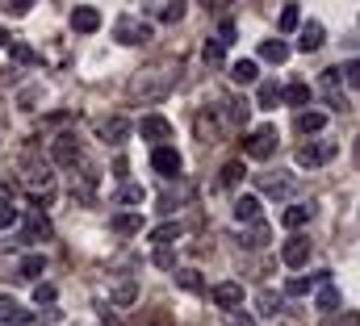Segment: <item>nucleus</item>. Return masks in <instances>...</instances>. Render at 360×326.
<instances>
[{
  "label": "nucleus",
  "mask_w": 360,
  "mask_h": 326,
  "mask_svg": "<svg viewBox=\"0 0 360 326\" xmlns=\"http://www.w3.org/2000/svg\"><path fill=\"white\" fill-rule=\"evenodd\" d=\"M168 92H172V76H164V67H160V80H151V72H139L130 80V96L134 100H160Z\"/></svg>",
  "instance_id": "1"
},
{
  "label": "nucleus",
  "mask_w": 360,
  "mask_h": 326,
  "mask_svg": "<svg viewBox=\"0 0 360 326\" xmlns=\"http://www.w3.org/2000/svg\"><path fill=\"white\" fill-rule=\"evenodd\" d=\"M272 151H276V126H272V122L256 126V130L243 138V155H248V159H269Z\"/></svg>",
  "instance_id": "2"
},
{
  "label": "nucleus",
  "mask_w": 360,
  "mask_h": 326,
  "mask_svg": "<svg viewBox=\"0 0 360 326\" xmlns=\"http://www.w3.org/2000/svg\"><path fill=\"white\" fill-rule=\"evenodd\" d=\"M113 38H117L122 46H143V42H151V25L139 21V17H122V21L113 25Z\"/></svg>",
  "instance_id": "3"
},
{
  "label": "nucleus",
  "mask_w": 360,
  "mask_h": 326,
  "mask_svg": "<svg viewBox=\"0 0 360 326\" xmlns=\"http://www.w3.org/2000/svg\"><path fill=\"white\" fill-rule=\"evenodd\" d=\"M139 134H143L147 143L168 147V138H172V122H168V117H160V113H147V117L139 122Z\"/></svg>",
  "instance_id": "4"
},
{
  "label": "nucleus",
  "mask_w": 360,
  "mask_h": 326,
  "mask_svg": "<svg viewBox=\"0 0 360 326\" xmlns=\"http://www.w3.org/2000/svg\"><path fill=\"white\" fill-rule=\"evenodd\" d=\"M51 159L59 163V167H76L80 163V138L76 134H59L51 143Z\"/></svg>",
  "instance_id": "5"
},
{
  "label": "nucleus",
  "mask_w": 360,
  "mask_h": 326,
  "mask_svg": "<svg viewBox=\"0 0 360 326\" xmlns=\"http://www.w3.org/2000/svg\"><path fill=\"white\" fill-rule=\"evenodd\" d=\"M335 143H306V147H297V163L302 167H323V163L335 159Z\"/></svg>",
  "instance_id": "6"
},
{
  "label": "nucleus",
  "mask_w": 360,
  "mask_h": 326,
  "mask_svg": "<svg viewBox=\"0 0 360 326\" xmlns=\"http://www.w3.org/2000/svg\"><path fill=\"white\" fill-rule=\"evenodd\" d=\"M210 301L218 310H235V306H243V285L239 280H222V285L210 289Z\"/></svg>",
  "instance_id": "7"
},
{
  "label": "nucleus",
  "mask_w": 360,
  "mask_h": 326,
  "mask_svg": "<svg viewBox=\"0 0 360 326\" xmlns=\"http://www.w3.org/2000/svg\"><path fill=\"white\" fill-rule=\"evenodd\" d=\"M310 259V239H302V235H289L285 247H281V263L285 268H302Z\"/></svg>",
  "instance_id": "8"
},
{
  "label": "nucleus",
  "mask_w": 360,
  "mask_h": 326,
  "mask_svg": "<svg viewBox=\"0 0 360 326\" xmlns=\"http://www.w3.org/2000/svg\"><path fill=\"white\" fill-rule=\"evenodd\" d=\"M151 167H155L160 176H168V180H172V176H180L184 159H180L176 147H155V151H151Z\"/></svg>",
  "instance_id": "9"
},
{
  "label": "nucleus",
  "mask_w": 360,
  "mask_h": 326,
  "mask_svg": "<svg viewBox=\"0 0 360 326\" xmlns=\"http://www.w3.org/2000/svg\"><path fill=\"white\" fill-rule=\"evenodd\" d=\"M30 322H34V314L21 301H13V297L0 293V326H30Z\"/></svg>",
  "instance_id": "10"
},
{
  "label": "nucleus",
  "mask_w": 360,
  "mask_h": 326,
  "mask_svg": "<svg viewBox=\"0 0 360 326\" xmlns=\"http://www.w3.org/2000/svg\"><path fill=\"white\" fill-rule=\"evenodd\" d=\"M323 285H331V272H314V276H293V280L285 285V293H289V297H306L310 289H323Z\"/></svg>",
  "instance_id": "11"
},
{
  "label": "nucleus",
  "mask_w": 360,
  "mask_h": 326,
  "mask_svg": "<svg viewBox=\"0 0 360 326\" xmlns=\"http://www.w3.org/2000/svg\"><path fill=\"white\" fill-rule=\"evenodd\" d=\"M72 30H76V34H96V30H101V13H96L92 4H76V8H72Z\"/></svg>",
  "instance_id": "12"
},
{
  "label": "nucleus",
  "mask_w": 360,
  "mask_h": 326,
  "mask_svg": "<svg viewBox=\"0 0 360 326\" xmlns=\"http://www.w3.org/2000/svg\"><path fill=\"white\" fill-rule=\"evenodd\" d=\"M323 38H327V30H323L319 21H306L302 34H297V51H302V55H314V51L323 46Z\"/></svg>",
  "instance_id": "13"
},
{
  "label": "nucleus",
  "mask_w": 360,
  "mask_h": 326,
  "mask_svg": "<svg viewBox=\"0 0 360 326\" xmlns=\"http://www.w3.org/2000/svg\"><path fill=\"white\" fill-rule=\"evenodd\" d=\"M101 138H105L109 147H122V143L130 138V122H126V117H105V122H101Z\"/></svg>",
  "instance_id": "14"
},
{
  "label": "nucleus",
  "mask_w": 360,
  "mask_h": 326,
  "mask_svg": "<svg viewBox=\"0 0 360 326\" xmlns=\"http://www.w3.org/2000/svg\"><path fill=\"white\" fill-rule=\"evenodd\" d=\"M310 218H314V205H302V201H297V205H285V209H281V226H285V230H302V226H306Z\"/></svg>",
  "instance_id": "15"
},
{
  "label": "nucleus",
  "mask_w": 360,
  "mask_h": 326,
  "mask_svg": "<svg viewBox=\"0 0 360 326\" xmlns=\"http://www.w3.org/2000/svg\"><path fill=\"white\" fill-rule=\"evenodd\" d=\"M235 222H248V226H256V222H260V197L243 193V197L235 201Z\"/></svg>",
  "instance_id": "16"
},
{
  "label": "nucleus",
  "mask_w": 360,
  "mask_h": 326,
  "mask_svg": "<svg viewBox=\"0 0 360 326\" xmlns=\"http://www.w3.org/2000/svg\"><path fill=\"white\" fill-rule=\"evenodd\" d=\"M25 243H34V239H51V218L38 209V214H30L25 218V235H21Z\"/></svg>",
  "instance_id": "17"
},
{
  "label": "nucleus",
  "mask_w": 360,
  "mask_h": 326,
  "mask_svg": "<svg viewBox=\"0 0 360 326\" xmlns=\"http://www.w3.org/2000/svg\"><path fill=\"white\" fill-rule=\"evenodd\" d=\"M260 188H264L269 197H289V193H293V180H289L285 171H269V176H260Z\"/></svg>",
  "instance_id": "18"
},
{
  "label": "nucleus",
  "mask_w": 360,
  "mask_h": 326,
  "mask_svg": "<svg viewBox=\"0 0 360 326\" xmlns=\"http://www.w3.org/2000/svg\"><path fill=\"white\" fill-rule=\"evenodd\" d=\"M256 310H260V318H276V314L285 310V297L272 293V289H260V293H256Z\"/></svg>",
  "instance_id": "19"
},
{
  "label": "nucleus",
  "mask_w": 360,
  "mask_h": 326,
  "mask_svg": "<svg viewBox=\"0 0 360 326\" xmlns=\"http://www.w3.org/2000/svg\"><path fill=\"white\" fill-rule=\"evenodd\" d=\"M323 126H327V113H319V109L297 113V134H323Z\"/></svg>",
  "instance_id": "20"
},
{
  "label": "nucleus",
  "mask_w": 360,
  "mask_h": 326,
  "mask_svg": "<svg viewBox=\"0 0 360 326\" xmlns=\"http://www.w3.org/2000/svg\"><path fill=\"white\" fill-rule=\"evenodd\" d=\"M117 235H134V230H143V214L139 209H126V214H113V222H109Z\"/></svg>",
  "instance_id": "21"
},
{
  "label": "nucleus",
  "mask_w": 360,
  "mask_h": 326,
  "mask_svg": "<svg viewBox=\"0 0 360 326\" xmlns=\"http://www.w3.org/2000/svg\"><path fill=\"white\" fill-rule=\"evenodd\" d=\"M281 100L285 105H293V109H306L310 105V84H289V88H281Z\"/></svg>",
  "instance_id": "22"
},
{
  "label": "nucleus",
  "mask_w": 360,
  "mask_h": 326,
  "mask_svg": "<svg viewBox=\"0 0 360 326\" xmlns=\"http://www.w3.org/2000/svg\"><path fill=\"white\" fill-rule=\"evenodd\" d=\"M172 276H176V285L184 289V293H197V297L205 293V280H201V272H193V268H176Z\"/></svg>",
  "instance_id": "23"
},
{
  "label": "nucleus",
  "mask_w": 360,
  "mask_h": 326,
  "mask_svg": "<svg viewBox=\"0 0 360 326\" xmlns=\"http://www.w3.org/2000/svg\"><path fill=\"white\" fill-rule=\"evenodd\" d=\"M281 105V84L276 80H264L260 92H256V109H276Z\"/></svg>",
  "instance_id": "24"
},
{
  "label": "nucleus",
  "mask_w": 360,
  "mask_h": 326,
  "mask_svg": "<svg viewBox=\"0 0 360 326\" xmlns=\"http://www.w3.org/2000/svg\"><path fill=\"white\" fill-rule=\"evenodd\" d=\"M256 76H260L256 59H239V63H231V80L235 84H256Z\"/></svg>",
  "instance_id": "25"
},
{
  "label": "nucleus",
  "mask_w": 360,
  "mask_h": 326,
  "mask_svg": "<svg viewBox=\"0 0 360 326\" xmlns=\"http://www.w3.org/2000/svg\"><path fill=\"white\" fill-rule=\"evenodd\" d=\"M314 310L335 314V310H340V289H335V285H323V289H319V297H314Z\"/></svg>",
  "instance_id": "26"
},
{
  "label": "nucleus",
  "mask_w": 360,
  "mask_h": 326,
  "mask_svg": "<svg viewBox=\"0 0 360 326\" xmlns=\"http://www.w3.org/2000/svg\"><path fill=\"white\" fill-rule=\"evenodd\" d=\"M8 55H13V63H21V67H34V63H38V51H34L30 42H8Z\"/></svg>",
  "instance_id": "27"
},
{
  "label": "nucleus",
  "mask_w": 360,
  "mask_h": 326,
  "mask_svg": "<svg viewBox=\"0 0 360 326\" xmlns=\"http://www.w3.org/2000/svg\"><path fill=\"white\" fill-rule=\"evenodd\" d=\"M42 272H46V255H38V251H34V255H25V259H21V280H38Z\"/></svg>",
  "instance_id": "28"
},
{
  "label": "nucleus",
  "mask_w": 360,
  "mask_h": 326,
  "mask_svg": "<svg viewBox=\"0 0 360 326\" xmlns=\"http://www.w3.org/2000/svg\"><path fill=\"white\" fill-rule=\"evenodd\" d=\"M147 239H151L155 247H172V239H180V222H164V226H155Z\"/></svg>",
  "instance_id": "29"
},
{
  "label": "nucleus",
  "mask_w": 360,
  "mask_h": 326,
  "mask_svg": "<svg viewBox=\"0 0 360 326\" xmlns=\"http://www.w3.org/2000/svg\"><path fill=\"white\" fill-rule=\"evenodd\" d=\"M260 59H269V63H285V59H289V46H285L281 38H272V42H260Z\"/></svg>",
  "instance_id": "30"
},
{
  "label": "nucleus",
  "mask_w": 360,
  "mask_h": 326,
  "mask_svg": "<svg viewBox=\"0 0 360 326\" xmlns=\"http://www.w3.org/2000/svg\"><path fill=\"white\" fill-rule=\"evenodd\" d=\"M201 59H205V67H222V63H226V46L210 38V42L201 46Z\"/></svg>",
  "instance_id": "31"
},
{
  "label": "nucleus",
  "mask_w": 360,
  "mask_h": 326,
  "mask_svg": "<svg viewBox=\"0 0 360 326\" xmlns=\"http://www.w3.org/2000/svg\"><path fill=\"white\" fill-rule=\"evenodd\" d=\"M297 8H302V4H285V8H281V21H276V25H281V34H289V30H297V25H302V13H297Z\"/></svg>",
  "instance_id": "32"
},
{
  "label": "nucleus",
  "mask_w": 360,
  "mask_h": 326,
  "mask_svg": "<svg viewBox=\"0 0 360 326\" xmlns=\"http://www.w3.org/2000/svg\"><path fill=\"white\" fill-rule=\"evenodd\" d=\"M155 268H164V272H176V251L172 247H155Z\"/></svg>",
  "instance_id": "33"
},
{
  "label": "nucleus",
  "mask_w": 360,
  "mask_h": 326,
  "mask_svg": "<svg viewBox=\"0 0 360 326\" xmlns=\"http://www.w3.org/2000/svg\"><path fill=\"white\" fill-rule=\"evenodd\" d=\"M243 176H248V171H243V163H239V159L226 163V167H222V188H235V184H239Z\"/></svg>",
  "instance_id": "34"
},
{
  "label": "nucleus",
  "mask_w": 360,
  "mask_h": 326,
  "mask_svg": "<svg viewBox=\"0 0 360 326\" xmlns=\"http://www.w3.org/2000/svg\"><path fill=\"white\" fill-rule=\"evenodd\" d=\"M117 201H122V205H143V201H147V193H143L139 184H126V188L117 193Z\"/></svg>",
  "instance_id": "35"
},
{
  "label": "nucleus",
  "mask_w": 360,
  "mask_h": 326,
  "mask_svg": "<svg viewBox=\"0 0 360 326\" xmlns=\"http://www.w3.org/2000/svg\"><path fill=\"white\" fill-rule=\"evenodd\" d=\"M113 301H117V306H130V301H134V280H122V285L113 289Z\"/></svg>",
  "instance_id": "36"
},
{
  "label": "nucleus",
  "mask_w": 360,
  "mask_h": 326,
  "mask_svg": "<svg viewBox=\"0 0 360 326\" xmlns=\"http://www.w3.org/2000/svg\"><path fill=\"white\" fill-rule=\"evenodd\" d=\"M34 306H55V285H34Z\"/></svg>",
  "instance_id": "37"
},
{
  "label": "nucleus",
  "mask_w": 360,
  "mask_h": 326,
  "mask_svg": "<svg viewBox=\"0 0 360 326\" xmlns=\"http://www.w3.org/2000/svg\"><path fill=\"white\" fill-rule=\"evenodd\" d=\"M155 17H160V21H180V17H184V4H160V13H155Z\"/></svg>",
  "instance_id": "38"
},
{
  "label": "nucleus",
  "mask_w": 360,
  "mask_h": 326,
  "mask_svg": "<svg viewBox=\"0 0 360 326\" xmlns=\"http://www.w3.org/2000/svg\"><path fill=\"white\" fill-rule=\"evenodd\" d=\"M344 72V80H348V88H360V59H352L348 67H340Z\"/></svg>",
  "instance_id": "39"
},
{
  "label": "nucleus",
  "mask_w": 360,
  "mask_h": 326,
  "mask_svg": "<svg viewBox=\"0 0 360 326\" xmlns=\"http://www.w3.org/2000/svg\"><path fill=\"white\" fill-rule=\"evenodd\" d=\"M269 243V226H264V222H256V226H252V243L248 247H264Z\"/></svg>",
  "instance_id": "40"
},
{
  "label": "nucleus",
  "mask_w": 360,
  "mask_h": 326,
  "mask_svg": "<svg viewBox=\"0 0 360 326\" xmlns=\"http://www.w3.org/2000/svg\"><path fill=\"white\" fill-rule=\"evenodd\" d=\"M13 226H17V209L4 205V209H0V230H13Z\"/></svg>",
  "instance_id": "41"
},
{
  "label": "nucleus",
  "mask_w": 360,
  "mask_h": 326,
  "mask_svg": "<svg viewBox=\"0 0 360 326\" xmlns=\"http://www.w3.org/2000/svg\"><path fill=\"white\" fill-rule=\"evenodd\" d=\"M4 8H8V13H13V17H25V13H30V8H34V4H30V0H13V4H4Z\"/></svg>",
  "instance_id": "42"
},
{
  "label": "nucleus",
  "mask_w": 360,
  "mask_h": 326,
  "mask_svg": "<svg viewBox=\"0 0 360 326\" xmlns=\"http://www.w3.org/2000/svg\"><path fill=\"white\" fill-rule=\"evenodd\" d=\"M38 318H42V322H59V318H63V310H55V306H46V310H38Z\"/></svg>",
  "instance_id": "43"
},
{
  "label": "nucleus",
  "mask_w": 360,
  "mask_h": 326,
  "mask_svg": "<svg viewBox=\"0 0 360 326\" xmlns=\"http://www.w3.org/2000/svg\"><path fill=\"white\" fill-rule=\"evenodd\" d=\"M4 205H13V184H8V180H0V209H4Z\"/></svg>",
  "instance_id": "44"
},
{
  "label": "nucleus",
  "mask_w": 360,
  "mask_h": 326,
  "mask_svg": "<svg viewBox=\"0 0 360 326\" xmlns=\"http://www.w3.org/2000/svg\"><path fill=\"white\" fill-rule=\"evenodd\" d=\"M218 34H222V46H226V42H235V21H222V30H218Z\"/></svg>",
  "instance_id": "45"
},
{
  "label": "nucleus",
  "mask_w": 360,
  "mask_h": 326,
  "mask_svg": "<svg viewBox=\"0 0 360 326\" xmlns=\"http://www.w3.org/2000/svg\"><path fill=\"white\" fill-rule=\"evenodd\" d=\"M231 326H256L252 314H231Z\"/></svg>",
  "instance_id": "46"
},
{
  "label": "nucleus",
  "mask_w": 360,
  "mask_h": 326,
  "mask_svg": "<svg viewBox=\"0 0 360 326\" xmlns=\"http://www.w3.org/2000/svg\"><path fill=\"white\" fill-rule=\"evenodd\" d=\"M8 42H13V38H8V34H4V30H0V46H8Z\"/></svg>",
  "instance_id": "47"
}]
</instances>
